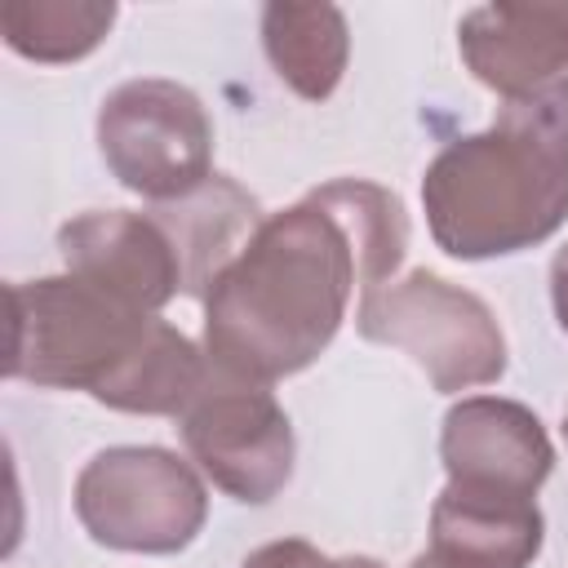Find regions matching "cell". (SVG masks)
Here are the masks:
<instances>
[{
    "label": "cell",
    "instance_id": "6da1fadb",
    "mask_svg": "<svg viewBox=\"0 0 568 568\" xmlns=\"http://www.w3.org/2000/svg\"><path fill=\"white\" fill-rule=\"evenodd\" d=\"M408 217L395 191L333 178L262 217L240 257L204 293V355L253 386L311 368L337 337L351 297L395 280Z\"/></svg>",
    "mask_w": 568,
    "mask_h": 568
},
{
    "label": "cell",
    "instance_id": "7a4b0ae2",
    "mask_svg": "<svg viewBox=\"0 0 568 568\" xmlns=\"http://www.w3.org/2000/svg\"><path fill=\"white\" fill-rule=\"evenodd\" d=\"M430 240L462 262L546 244L568 217V75L506 98L484 133L448 142L422 178Z\"/></svg>",
    "mask_w": 568,
    "mask_h": 568
},
{
    "label": "cell",
    "instance_id": "3957f363",
    "mask_svg": "<svg viewBox=\"0 0 568 568\" xmlns=\"http://www.w3.org/2000/svg\"><path fill=\"white\" fill-rule=\"evenodd\" d=\"M151 320L160 315L129 311L67 271L44 280H13L4 373L49 390L98 395L106 377L133 355Z\"/></svg>",
    "mask_w": 568,
    "mask_h": 568
},
{
    "label": "cell",
    "instance_id": "277c9868",
    "mask_svg": "<svg viewBox=\"0 0 568 568\" xmlns=\"http://www.w3.org/2000/svg\"><path fill=\"white\" fill-rule=\"evenodd\" d=\"M355 328L368 342L404 351L444 395L488 386L506 373V333L488 302L435 271H408L368 288L355 306Z\"/></svg>",
    "mask_w": 568,
    "mask_h": 568
},
{
    "label": "cell",
    "instance_id": "5b68a950",
    "mask_svg": "<svg viewBox=\"0 0 568 568\" xmlns=\"http://www.w3.org/2000/svg\"><path fill=\"white\" fill-rule=\"evenodd\" d=\"M71 501L80 528L124 555H178L209 519V493L195 466L155 444L93 453L75 475Z\"/></svg>",
    "mask_w": 568,
    "mask_h": 568
},
{
    "label": "cell",
    "instance_id": "8992f818",
    "mask_svg": "<svg viewBox=\"0 0 568 568\" xmlns=\"http://www.w3.org/2000/svg\"><path fill=\"white\" fill-rule=\"evenodd\" d=\"M98 151L124 191L169 204L213 178V120L178 80H124L98 106Z\"/></svg>",
    "mask_w": 568,
    "mask_h": 568
},
{
    "label": "cell",
    "instance_id": "52a82bcc",
    "mask_svg": "<svg viewBox=\"0 0 568 568\" xmlns=\"http://www.w3.org/2000/svg\"><path fill=\"white\" fill-rule=\"evenodd\" d=\"M191 462L235 501L266 506L284 493L297 462L293 422L266 386L213 368L200 399L178 417Z\"/></svg>",
    "mask_w": 568,
    "mask_h": 568
},
{
    "label": "cell",
    "instance_id": "ba28073f",
    "mask_svg": "<svg viewBox=\"0 0 568 568\" xmlns=\"http://www.w3.org/2000/svg\"><path fill=\"white\" fill-rule=\"evenodd\" d=\"M58 253L67 275L142 315H160L182 293L178 248L151 213L89 209L62 222Z\"/></svg>",
    "mask_w": 568,
    "mask_h": 568
},
{
    "label": "cell",
    "instance_id": "9c48e42d",
    "mask_svg": "<svg viewBox=\"0 0 568 568\" xmlns=\"http://www.w3.org/2000/svg\"><path fill=\"white\" fill-rule=\"evenodd\" d=\"M439 462L453 488L537 501L555 466V444L532 408L501 395H470L444 413Z\"/></svg>",
    "mask_w": 568,
    "mask_h": 568
},
{
    "label": "cell",
    "instance_id": "30bf717a",
    "mask_svg": "<svg viewBox=\"0 0 568 568\" xmlns=\"http://www.w3.org/2000/svg\"><path fill=\"white\" fill-rule=\"evenodd\" d=\"M457 49L501 102L537 93L568 75V4H479L462 13Z\"/></svg>",
    "mask_w": 568,
    "mask_h": 568
},
{
    "label": "cell",
    "instance_id": "8fae6325",
    "mask_svg": "<svg viewBox=\"0 0 568 568\" xmlns=\"http://www.w3.org/2000/svg\"><path fill=\"white\" fill-rule=\"evenodd\" d=\"M546 541L537 501L444 484L430 506V550L462 568H532Z\"/></svg>",
    "mask_w": 568,
    "mask_h": 568
},
{
    "label": "cell",
    "instance_id": "7c38bea8",
    "mask_svg": "<svg viewBox=\"0 0 568 568\" xmlns=\"http://www.w3.org/2000/svg\"><path fill=\"white\" fill-rule=\"evenodd\" d=\"M151 217L169 231V240L178 248L186 297H204L213 288V280L240 257V248L262 226L257 200L222 173H213L204 186H195L182 200L151 204Z\"/></svg>",
    "mask_w": 568,
    "mask_h": 568
},
{
    "label": "cell",
    "instance_id": "4fadbf2b",
    "mask_svg": "<svg viewBox=\"0 0 568 568\" xmlns=\"http://www.w3.org/2000/svg\"><path fill=\"white\" fill-rule=\"evenodd\" d=\"M209 377H213L209 355L186 333H178L169 320H151L133 355L106 377V386L93 399L115 413L182 417L200 399Z\"/></svg>",
    "mask_w": 568,
    "mask_h": 568
},
{
    "label": "cell",
    "instance_id": "5bb4252c",
    "mask_svg": "<svg viewBox=\"0 0 568 568\" xmlns=\"http://www.w3.org/2000/svg\"><path fill=\"white\" fill-rule=\"evenodd\" d=\"M262 49L275 75L306 102H324L351 58L346 13L337 4H266L262 9Z\"/></svg>",
    "mask_w": 568,
    "mask_h": 568
},
{
    "label": "cell",
    "instance_id": "9a60e30c",
    "mask_svg": "<svg viewBox=\"0 0 568 568\" xmlns=\"http://www.w3.org/2000/svg\"><path fill=\"white\" fill-rule=\"evenodd\" d=\"M115 13L111 0H4L0 36L18 58L62 67L89 58L115 27Z\"/></svg>",
    "mask_w": 568,
    "mask_h": 568
},
{
    "label": "cell",
    "instance_id": "2e32d148",
    "mask_svg": "<svg viewBox=\"0 0 568 568\" xmlns=\"http://www.w3.org/2000/svg\"><path fill=\"white\" fill-rule=\"evenodd\" d=\"M240 568H337V559L320 555L311 541L302 537H280V541H266L257 546Z\"/></svg>",
    "mask_w": 568,
    "mask_h": 568
},
{
    "label": "cell",
    "instance_id": "e0dca14e",
    "mask_svg": "<svg viewBox=\"0 0 568 568\" xmlns=\"http://www.w3.org/2000/svg\"><path fill=\"white\" fill-rule=\"evenodd\" d=\"M550 306H555L559 328L568 333V244L555 248V257H550Z\"/></svg>",
    "mask_w": 568,
    "mask_h": 568
},
{
    "label": "cell",
    "instance_id": "ac0fdd59",
    "mask_svg": "<svg viewBox=\"0 0 568 568\" xmlns=\"http://www.w3.org/2000/svg\"><path fill=\"white\" fill-rule=\"evenodd\" d=\"M408 568H462V564H453V559H444V555H435V550H426V555H417Z\"/></svg>",
    "mask_w": 568,
    "mask_h": 568
},
{
    "label": "cell",
    "instance_id": "d6986e66",
    "mask_svg": "<svg viewBox=\"0 0 568 568\" xmlns=\"http://www.w3.org/2000/svg\"><path fill=\"white\" fill-rule=\"evenodd\" d=\"M337 568H382L377 559H368V555H342L337 559Z\"/></svg>",
    "mask_w": 568,
    "mask_h": 568
},
{
    "label": "cell",
    "instance_id": "ffe728a7",
    "mask_svg": "<svg viewBox=\"0 0 568 568\" xmlns=\"http://www.w3.org/2000/svg\"><path fill=\"white\" fill-rule=\"evenodd\" d=\"M564 439H568V413H564Z\"/></svg>",
    "mask_w": 568,
    "mask_h": 568
}]
</instances>
